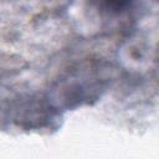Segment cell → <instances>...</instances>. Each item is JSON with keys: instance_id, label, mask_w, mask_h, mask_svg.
I'll use <instances>...</instances> for the list:
<instances>
[{"instance_id": "6da1fadb", "label": "cell", "mask_w": 159, "mask_h": 159, "mask_svg": "<svg viewBox=\"0 0 159 159\" xmlns=\"http://www.w3.org/2000/svg\"><path fill=\"white\" fill-rule=\"evenodd\" d=\"M109 80L108 68L99 61H87L65 73L53 84L48 98L57 107L75 108L101 96Z\"/></svg>"}, {"instance_id": "7a4b0ae2", "label": "cell", "mask_w": 159, "mask_h": 159, "mask_svg": "<svg viewBox=\"0 0 159 159\" xmlns=\"http://www.w3.org/2000/svg\"><path fill=\"white\" fill-rule=\"evenodd\" d=\"M135 0H98V7L109 16H118L132 7Z\"/></svg>"}]
</instances>
